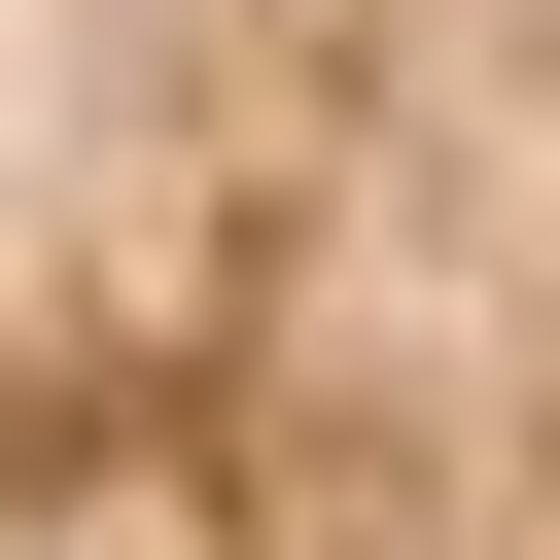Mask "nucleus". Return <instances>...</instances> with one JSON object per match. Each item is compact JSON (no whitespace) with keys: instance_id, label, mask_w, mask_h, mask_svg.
<instances>
[{"instance_id":"nucleus-1","label":"nucleus","mask_w":560,"mask_h":560,"mask_svg":"<svg viewBox=\"0 0 560 560\" xmlns=\"http://www.w3.org/2000/svg\"><path fill=\"white\" fill-rule=\"evenodd\" d=\"M0 560H560V0H0Z\"/></svg>"}]
</instances>
